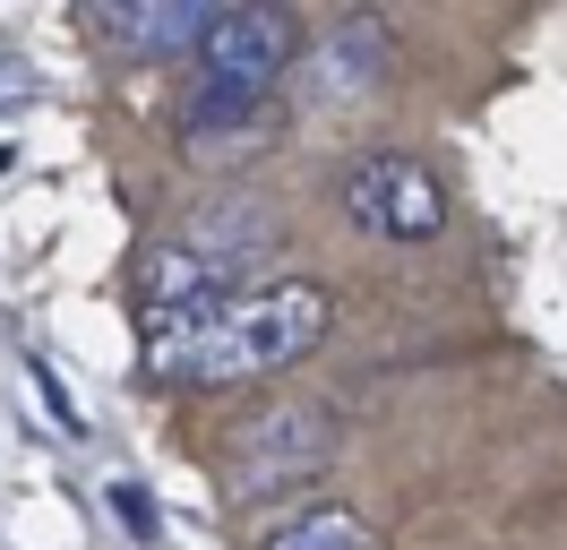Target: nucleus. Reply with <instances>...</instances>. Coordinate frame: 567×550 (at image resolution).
Segmentation results:
<instances>
[{"mask_svg":"<svg viewBox=\"0 0 567 550\" xmlns=\"http://www.w3.org/2000/svg\"><path fill=\"white\" fill-rule=\"evenodd\" d=\"M336 327L310 275H276V284H241L215 302L181 309V318H146V378L164 387H241V378L292 370L301 353H319Z\"/></svg>","mask_w":567,"mask_h":550,"instance_id":"nucleus-1","label":"nucleus"},{"mask_svg":"<svg viewBox=\"0 0 567 550\" xmlns=\"http://www.w3.org/2000/svg\"><path fill=\"white\" fill-rule=\"evenodd\" d=\"M336 465V412L327 405H267L249 412L233 447H224V473H233V499H276L292 481H319Z\"/></svg>","mask_w":567,"mask_h":550,"instance_id":"nucleus-2","label":"nucleus"},{"mask_svg":"<svg viewBox=\"0 0 567 550\" xmlns=\"http://www.w3.org/2000/svg\"><path fill=\"white\" fill-rule=\"evenodd\" d=\"M189 61L207 69L198 95H249V103H267L284 78H292V61H301V34H292L284 9H215L207 27H198V43H189Z\"/></svg>","mask_w":567,"mask_h":550,"instance_id":"nucleus-3","label":"nucleus"},{"mask_svg":"<svg viewBox=\"0 0 567 550\" xmlns=\"http://www.w3.org/2000/svg\"><path fill=\"white\" fill-rule=\"evenodd\" d=\"M344 215H353L370 241H430L447 224V190H439V172L413 164V155H361L344 172Z\"/></svg>","mask_w":567,"mask_h":550,"instance_id":"nucleus-4","label":"nucleus"},{"mask_svg":"<svg viewBox=\"0 0 567 550\" xmlns=\"http://www.w3.org/2000/svg\"><path fill=\"white\" fill-rule=\"evenodd\" d=\"M388 69H395L388 18H336L327 43L301 61V95H310V103H353V95H370Z\"/></svg>","mask_w":567,"mask_h":550,"instance_id":"nucleus-5","label":"nucleus"},{"mask_svg":"<svg viewBox=\"0 0 567 550\" xmlns=\"http://www.w3.org/2000/svg\"><path fill=\"white\" fill-rule=\"evenodd\" d=\"M267 130H276V95H267V103H249V95H198L189 112H181V146H189L198 164H241V155L267 146Z\"/></svg>","mask_w":567,"mask_h":550,"instance_id":"nucleus-6","label":"nucleus"},{"mask_svg":"<svg viewBox=\"0 0 567 550\" xmlns=\"http://www.w3.org/2000/svg\"><path fill=\"white\" fill-rule=\"evenodd\" d=\"M207 18H215L207 0H155V9H86V27L112 34V43H130V52H189Z\"/></svg>","mask_w":567,"mask_h":550,"instance_id":"nucleus-7","label":"nucleus"},{"mask_svg":"<svg viewBox=\"0 0 567 550\" xmlns=\"http://www.w3.org/2000/svg\"><path fill=\"white\" fill-rule=\"evenodd\" d=\"M267 550H370V524L353 508H310V516H292Z\"/></svg>","mask_w":567,"mask_h":550,"instance_id":"nucleus-8","label":"nucleus"}]
</instances>
